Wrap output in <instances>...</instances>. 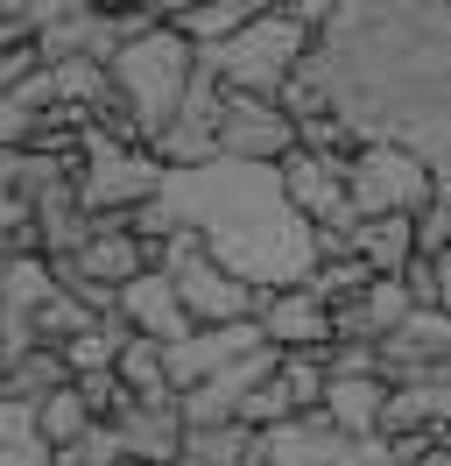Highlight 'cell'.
<instances>
[{
	"instance_id": "cell-1",
	"label": "cell",
	"mask_w": 451,
	"mask_h": 466,
	"mask_svg": "<svg viewBox=\"0 0 451 466\" xmlns=\"http://www.w3.org/2000/svg\"><path fill=\"white\" fill-rule=\"evenodd\" d=\"M169 205L176 219L205 240V255L233 268L247 290H304L317 276V233L296 205L282 198L276 170H247V163H205V170H169Z\"/></svg>"
},
{
	"instance_id": "cell-2",
	"label": "cell",
	"mask_w": 451,
	"mask_h": 466,
	"mask_svg": "<svg viewBox=\"0 0 451 466\" xmlns=\"http://www.w3.org/2000/svg\"><path fill=\"white\" fill-rule=\"evenodd\" d=\"M332 22V0H282V7H268L261 0V15H254L247 29L233 35L226 50H212V71H219L226 92H247V99H282L289 92V78L310 64V50H317V29Z\"/></svg>"
},
{
	"instance_id": "cell-3",
	"label": "cell",
	"mask_w": 451,
	"mask_h": 466,
	"mask_svg": "<svg viewBox=\"0 0 451 466\" xmlns=\"http://www.w3.org/2000/svg\"><path fill=\"white\" fill-rule=\"evenodd\" d=\"M197 71H205V50H191V43L169 29V22H163L155 35H135V43L113 57V92L135 106V120H141V135H148V148L163 142L169 120L184 114V99H191Z\"/></svg>"
},
{
	"instance_id": "cell-4",
	"label": "cell",
	"mask_w": 451,
	"mask_h": 466,
	"mask_svg": "<svg viewBox=\"0 0 451 466\" xmlns=\"http://www.w3.org/2000/svg\"><path fill=\"white\" fill-rule=\"evenodd\" d=\"M346 184H353V212L360 219H430L445 205L437 170L409 142H366L346 163Z\"/></svg>"
},
{
	"instance_id": "cell-5",
	"label": "cell",
	"mask_w": 451,
	"mask_h": 466,
	"mask_svg": "<svg viewBox=\"0 0 451 466\" xmlns=\"http://www.w3.org/2000/svg\"><path fill=\"white\" fill-rule=\"evenodd\" d=\"M169 191V170L155 148H120L85 135V163H78V205L99 219H135L141 205H155Z\"/></svg>"
},
{
	"instance_id": "cell-6",
	"label": "cell",
	"mask_w": 451,
	"mask_h": 466,
	"mask_svg": "<svg viewBox=\"0 0 451 466\" xmlns=\"http://www.w3.org/2000/svg\"><path fill=\"white\" fill-rule=\"evenodd\" d=\"M155 268L176 283V297H184V319H191V325H254V319H261V304H268V297L247 290L233 268L212 262L197 233H184V240H176V248H169Z\"/></svg>"
},
{
	"instance_id": "cell-7",
	"label": "cell",
	"mask_w": 451,
	"mask_h": 466,
	"mask_svg": "<svg viewBox=\"0 0 451 466\" xmlns=\"http://www.w3.org/2000/svg\"><path fill=\"white\" fill-rule=\"evenodd\" d=\"M219 156H226V163H247V170H282V163L296 156V120L282 114V99L226 92V106H219Z\"/></svg>"
},
{
	"instance_id": "cell-8",
	"label": "cell",
	"mask_w": 451,
	"mask_h": 466,
	"mask_svg": "<svg viewBox=\"0 0 451 466\" xmlns=\"http://www.w3.org/2000/svg\"><path fill=\"white\" fill-rule=\"evenodd\" d=\"M113 438L127 466H184L191 452V417H184V396H127V410L113 417Z\"/></svg>"
},
{
	"instance_id": "cell-9",
	"label": "cell",
	"mask_w": 451,
	"mask_h": 466,
	"mask_svg": "<svg viewBox=\"0 0 451 466\" xmlns=\"http://www.w3.org/2000/svg\"><path fill=\"white\" fill-rule=\"evenodd\" d=\"M276 177H282V198L310 219V233H325V227H360V212H353V184H346V163H325V156L296 148Z\"/></svg>"
},
{
	"instance_id": "cell-10",
	"label": "cell",
	"mask_w": 451,
	"mask_h": 466,
	"mask_svg": "<svg viewBox=\"0 0 451 466\" xmlns=\"http://www.w3.org/2000/svg\"><path fill=\"white\" fill-rule=\"evenodd\" d=\"M261 339L276 353H332L338 347V319L310 283L304 290H276L261 304Z\"/></svg>"
},
{
	"instance_id": "cell-11",
	"label": "cell",
	"mask_w": 451,
	"mask_h": 466,
	"mask_svg": "<svg viewBox=\"0 0 451 466\" xmlns=\"http://www.w3.org/2000/svg\"><path fill=\"white\" fill-rule=\"evenodd\" d=\"M0 191L22 205L28 219H43V212L78 198V163L43 156V148H0Z\"/></svg>"
},
{
	"instance_id": "cell-12",
	"label": "cell",
	"mask_w": 451,
	"mask_h": 466,
	"mask_svg": "<svg viewBox=\"0 0 451 466\" xmlns=\"http://www.w3.org/2000/svg\"><path fill=\"white\" fill-rule=\"evenodd\" d=\"M409 311H416V297H409V283L402 276H374L353 304H338V347H388L395 332L409 325Z\"/></svg>"
},
{
	"instance_id": "cell-13",
	"label": "cell",
	"mask_w": 451,
	"mask_h": 466,
	"mask_svg": "<svg viewBox=\"0 0 451 466\" xmlns=\"http://www.w3.org/2000/svg\"><path fill=\"white\" fill-rule=\"evenodd\" d=\"M451 368V319L445 311H409V325L381 347V381L402 389V381H430Z\"/></svg>"
},
{
	"instance_id": "cell-14",
	"label": "cell",
	"mask_w": 451,
	"mask_h": 466,
	"mask_svg": "<svg viewBox=\"0 0 451 466\" xmlns=\"http://www.w3.org/2000/svg\"><path fill=\"white\" fill-rule=\"evenodd\" d=\"M120 325L141 332V339H155V347H176V339H191V332H197V325L184 319V297H176V283H169L163 268H148L141 283L120 290Z\"/></svg>"
},
{
	"instance_id": "cell-15",
	"label": "cell",
	"mask_w": 451,
	"mask_h": 466,
	"mask_svg": "<svg viewBox=\"0 0 451 466\" xmlns=\"http://www.w3.org/2000/svg\"><path fill=\"white\" fill-rule=\"evenodd\" d=\"M254 15H261V0H169V29L184 35L191 50H205V57L226 50Z\"/></svg>"
},
{
	"instance_id": "cell-16",
	"label": "cell",
	"mask_w": 451,
	"mask_h": 466,
	"mask_svg": "<svg viewBox=\"0 0 451 466\" xmlns=\"http://www.w3.org/2000/svg\"><path fill=\"white\" fill-rule=\"evenodd\" d=\"M388 381L381 375H332L325 389V424L346 438H381V417H388Z\"/></svg>"
},
{
	"instance_id": "cell-17",
	"label": "cell",
	"mask_w": 451,
	"mask_h": 466,
	"mask_svg": "<svg viewBox=\"0 0 451 466\" xmlns=\"http://www.w3.org/2000/svg\"><path fill=\"white\" fill-rule=\"evenodd\" d=\"M78 268L92 276V283H106V290H127V283H141V276L155 268V255L135 240L127 219H99V240L78 255Z\"/></svg>"
},
{
	"instance_id": "cell-18",
	"label": "cell",
	"mask_w": 451,
	"mask_h": 466,
	"mask_svg": "<svg viewBox=\"0 0 451 466\" xmlns=\"http://www.w3.org/2000/svg\"><path fill=\"white\" fill-rule=\"evenodd\" d=\"M353 255L374 276H409L423 262V233H416V219H360L353 227Z\"/></svg>"
},
{
	"instance_id": "cell-19",
	"label": "cell",
	"mask_w": 451,
	"mask_h": 466,
	"mask_svg": "<svg viewBox=\"0 0 451 466\" xmlns=\"http://www.w3.org/2000/svg\"><path fill=\"white\" fill-rule=\"evenodd\" d=\"M56 389H71V368L56 347H28L0 368V403H50Z\"/></svg>"
},
{
	"instance_id": "cell-20",
	"label": "cell",
	"mask_w": 451,
	"mask_h": 466,
	"mask_svg": "<svg viewBox=\"0 0 451 466\" xmlns=\"http://www.w3.org/2000/svg\"><path fill=\"white\" fill-rule=\"evenodd\" d=\"M35 233H43V255H50V262H78L85 248L99 240V212H85V205L71 198V205H56V212H43Z\"/></svg>"
},
{
	"instance_id": "cell-21",
	"label": "cell",
	"mask_w": 451,
	"mask_h": 466,
	"mask_svg": "<svg viewBox=\"0 0 451 466\" xmlns=\"http://www.w3.org/2000/svg\"><path fill=\"white\" fill-rule=\"evenodd\" d=\"M113 375H120V389L141 396V403H148V396H176V389H169V347L141 339V332L120 347V368H113Z\"/></svg>"
},
{
	"instance_id": "cell-22",
	"label": "cell",
	"mask_w": 451,
	"mask_h": 466,
	"mask_svg": "<svg viewBox=\"0 0 451 466\" xmlns=\"http://www.w3.org/2000/svg\"><path fill=\"white\" fill-rule=\"evenodd\" d=\"M0 466H56L50 438L35 431V403H0Z\"/></svg>"
},
{
	"instance_id": "cell-23",
	"label": "cell",
	"mask_w": 451,
	"mask_h": 466,
	"mask_svg": "<svg viewBox=\"0 0 451 466\" xmlns=\"http://www.w3.org/2000/svg\"><path fill=\"white\" fill-rule=\"evenodd\" d=\"M184 460H197V466H261V431H247V424L191 431V452H184Z\"/></svg>"
},
{
	"instance_id": "cell-24",
	"label": "cell",
	"mask_w": 451,
	"mask_h": 466,
	"mask_svg": "<svg viewBox=\"0 0 451 466\" xmlns=\"http://www.w3.org/2000/svg\"><path fill=\"white\" fill-rule=\"evenodd\" d=\"M35 431L50 438V452H71L78 438H92L99 431V417L78 403V389H56L50 403H35Z\"/></svg>"
},
{
	"instance_id": "cell-25",
	"label": "cell",
	"mask_w": 451,
	"mask_h": 466,
	"mask_svg": "<svg viewBox=\"0 0 451 466\" xmlns=\"http://www.w3.org/2000/svg\"><path fill=\"white\" fill-rule=\"evenodd\" d=\"M366 283H374V268H366L360 255H353V262H317V276H310V290L325 297L332 311H338V304H353V297H360Z\"/></svg>"
},
{
	"instance_id": "cell-26",
	"label": "cell",
	"mask_w": 451,
	"mask_h": 466,
	"mask_svg": "<svg viewBox=\"0 0 451 466\" xmlns=\"http://www.w3.org/2000/svg\"><path fill=\"white\" fill-rule=\"evenodd\" d=\"M56 466H127V452H120L113 424H99V431H92V438H78L71 452H56Z\"/></svg>"
},
{
	"instance_id": "cell-27",
	"label": "cell",
	"mask_w": 451,
	"mask_h": 466,
	"mask_svg": "<svg viewBox=\"0 0 451 466\" xmlns=\"http://www.w3.org/2000/svg\"><path fill=\"white\" fill-rule=\"evenodd\" d=\"M28 127H35V114H22L15 99H0V148H28Z\"/></svg>"
},
{
	"instance_id": "cell-28",
	"label": "cell",
	"mask_w": 451,
	"mask_h": 466,
	"mask_svg": "<svg viewBox=\"0 0 451 466\" xmlns=\"http://www.w3.org/2000/svg\"><path fill=\"white\" fill-rule=\"evenodd\" d=\"M430 262H437V311L451 319V255H430Z\"/></svg>"
},
{
	"instance_id": "cell-29",
	"label": "cell",
	"mask_w": 451,
	"mask_h": 466,
	"mask_svg": "<svg viewBox=\"0 0 451 466\" xmlns=\"http://www.w3.org/2000/svg\"><path fill=\"white\" fill-rule=\"evenodd\" d=\"M0 368H7V325H0Z\"/></svg>"
},
{
	"instance_id": "cell-30",
	"label": "cell",
	"mask_w": 451,
	"mask_h": 466,
	"mask_svg": "<svg viewBox=\"0 0 451 466\" xmlns=\"http://www.w3.org/2000/svg\"><path fill=\"white\" fill-rule=\"evenodd\" d=\"M184 466H197V460H184Z\"/></svg>"
}]
</instances>
